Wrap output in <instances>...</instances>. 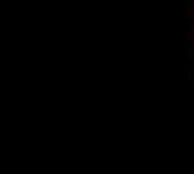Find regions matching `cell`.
Returning <instances> with one entry per match:
<instances>
[{
    "label": "cell",
    "instance_id": "cell-2",
    "mask_svg": "<svg viewBox=\"0 0 194 174\" xmlns=\"http://www.w3.org/2000/svg\"><path fill=\"white\" fill-rule=\"evenodd\" d=\"M192 27H194V15H189L187 17V29L192 30Z\"/></svg>",
    "mask_w": 194,
    "mask_h": 174
},
{
    "label": "cell",
    "instance_id": "cell-1",
    "mask_svg": "<svg viewBox=\"0 0 194 174\" xmlns=\"http://www.w3.org/2000/svg\"><path fill=\"white\" fill-rule=\"evenodd\" d=\"M194 80V69H189L186 74V82H192Z\"/></svg>",
    "mask_w": 194,
    "mask_h": 174
}]
</instances>
